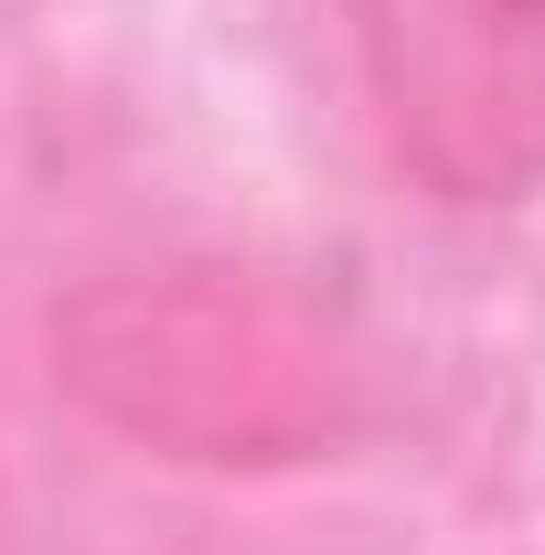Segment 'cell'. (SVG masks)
<instances>
[{"instance_id": "6da1fadb", "label": "cell", "mask_w": 545, "mask_h": 555, "mask_svg": "<svg viewBox=\"0 0 545 555\" xmlns=\"http://www.w3.org/2000/svg\"><path fill=\"white\" fill-rule=\"evenodd\" d=\"M75 374L86 396L172 438L193 460H278L332 416V352L321 332L236 278H182V288H107L75 321Z\"/></svg>"}, {"instance_id": "7a4b0ae2", "label": "cell", "mask_w": 545, "mask_h": 555, "mask_svg": "<svg viewBox=\"0 0 545 555\" xmlns=\"http://www.w3.org/2000/svg\"><path fill=\"white\" fill-rule=\"evenodd\" d=\"M364 54L439 193L514 204L545 182V0H364Z\"/></svg>"}]
</instances>
